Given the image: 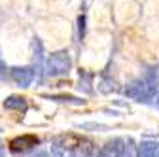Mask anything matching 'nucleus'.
<instances>
[{"mask_svg": "<svg viewBox=\"0 0 159 157\" xmlns=\"http://www.w3.org/2000/svg\"><path fill=\"white\" fill-rule=\"evenodd\" d=\"M78 25H80V34L84 36V30H85V15H80L78 17Z\"/></svg>", "mask_w": 159, "mask_h": 157, "instance_id": "4", "label": "nucleus"}, {"mask_svg": "<svg viewBox=\"0 0 159 157\" xmlns=\"http://www.w3.org/2000/svg\"><path fill=\"white\" fill-rule=\"evenodd\" d=\"M36 142H38L36 136H23V138H17V140L11 142V150H13V151H17V150H25V148L34 146Z\"/></svg>", "mask_w": 159, "mask_h": 157, "instance_id": "2", "label": "nucleus"}, {"mask_svg": "<svg viewBox=\"0 0 159 157\" xmlns=\"http://www.w3.org/2000/svg\"><path fill=\"white\" fill-rule=\"evenodd\" d=\"M15 78H17V80L27 82V80H29V72H27V70H15Z\"/></svg>", "mask_w": 159, "mask_h": 157, "instance_id": "3", "label": "nucleus"}, {"mask_svg": "<svg viewBox=\"0 0 159 157\" xmlns=\"http://www.w3.org/2000/svg\"><path fill=\"white\" fill-rule=\"evenodd\" d=\"M68 65H70V61H68L66 53H55V55L49 57V68H53V70H49V72H53V74L65 72V70L68 68Z\"/></svg>", "mask_w": 159, "mask_h": 157, "instance_id": "1", "label": "nucleus"}]
</instances>
